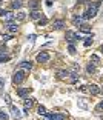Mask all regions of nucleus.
I'll list each match as a JSON object with an SVG mask.
<instances>
[{
    "label": "nucleus",
    "instance_id": "nucleus-1",
    "mask_svg": "<svg viewBox=\"0 0 103 120\" xmlns=\"http://www.w3.org/2000/svg\"><path fill=\"white\" fill-rule=\"evenodd\" d=\"M99 6H100V2H96V3L89 5L88 9H86V12L83 14V19H91V17H94V15L97 14V11H99Z\"/></svg>",
    "mask_w": 103,
    "mask_h": 120
},
{
    "label": "nucleus",
    "instance_id": "nucleus-2",
    "mask_svg": "<svg viewBox=\"0 0 103 120\" xmlns=\"http://www.w3.org/2000/svg\"><path fill=\"white\" fill-rule=\"evenodd\" d=\"M45 120H65L63 114H57V112H46L45 114Z\"/></svg>",
    "mask_w": 103,
    "mask_h": 120
},
{
    "label": "nucleus",
    "instance_id": "nucleus-3",
    "mask_svg": "<svg viewBox=\"0 0 103 120\" xmlns=\"http://www.w3.org/2000/svg\"><path fill=\"white\" fill-rule=\"evenodd\" d=\"M23 79H25V71L18 69V71H15V72H14L12 82H14V83H20V82H23Z\"/></svg>",
    "mask_w": 103,
    "mask_h": 120
},
{
    "label": "nucleus",
    "instance_id": "nucleus-4",
    "mask_svg": "<svg viewBox=\"0 0 103 120\" xmlns=\"http://www.w3.org/2000/svg\"><path fill=\"white\" fill-rule=\"evenodd\" d=\"M66 39H68V42H69V43L72 45V43H74L75 40L80 39V35L75 34V32H72V31H68V32H66Z\"/></svg>",
    "mask_w": 103,
    "mask_h": 120
},
{
    "label": "nucleus",
    "instance_id": "nucleus-5",
    "mask_svg": "<svg viewBox=\"0 0 103 120\" xmlns=\"http://www.w3.org/2000/svg\"><path fill=\"white\" fill-rule=\"evenodd\" d=\"M48 60H49V54H48V52L37 54V62H39V63H46Z\"/></svg>",
    "mask_w": 103,
    "mask_h": 120
},
{
    "label": "nucleus",
    "instance_id": "nucleus-6",
    "mask_svg": "<svg viewBox=\"0 0 103 120\" xmlns=\"http://www.w3.org/2000/svg\"><path fill=\"white\" fill-rule=\"evenodd\" d=\"M11 112H12V117H14L15 120L22 117V112H20V109H18L17 106H11Z\"/></svg>",
    "mask_w": 103,
    "mask_h": 120
},
{
    "label": "nucleus",
    "instance_id": "nucleus-7",
    "mask_svg": "<svg viewBox=\"0 0 103 120\" xmlns=\"http://www.w3.org/2000/svg\"><path fill=\"white\" fill-rule=\"evenodd\" d=\"M83 20H85V19H83V15H75L72 22H74L75 26H82V25H83Z\"/></svg>",
    "mask_w": 103,
    "mask_h": 120
},
{
    "label": "nucleus",
    "instance_id": "nucleus-8",
    "mask_svg": "<svg viewBox=\"0 0 103 120\" xmlns=\"http://www.w3.org/2000/svg\"><path fill=\"white\" fill-rule=\"evenodd\" d=\"M8 29H9V32H12V34H14V32L18 31V26H17V23H12V22H9V23H8Z\"/></svg>",
    "mask_w": 103,
    "mask_h": 120
},
{
    "label": "nucleus",
    "instance_id": "nucleus-9",
    "mask_svg": "<svg viewBox=\"0 0 103 120\" xmlns=\"http://www.w3.org/2000/svg\"><path fill=\"white\" fill-rule=\"evenodd\" d=\"M20 68L31 71V69H32V63H31V62H28V60H25V62H22V63H20Z\"/></svg>",
    "mask_w": 103,
    "mask_h": 120
},
{
    "label": "nucleus",
    "instance_id": "nucleus-10",
    "mask_svg": "<svg viewBox=\"0 0 103 120\" xmlns=\"http://www.w3.org/2000/svg\"><path fill=\"white\" fill-rule=\"evenodd\" d=\"M29 91H31L29 88H20V89L17 91V94L20 95V97H26V95L29 94Z\"/></svg>",
    "mask_w": 103,
    "mask_h": 120
},
{
    "label": "nucleus",
    "instance_id": "nucleus-11",
    "mask_svg": "<svg viewBox=\"0 0 103 120\" xmlns=\"http://www.w3.org/2000/svg\"><path fill=\"white\" fill-rule=\"evenodd\" d=\"M22 0H12V3H11V8L12 9H18V8H22Z\"/></svg>",
    "mask_w": 103,
    "mask_h": 120
},
{
    "label": "nucleus",
    "instance_id": "nucleus-12",
    "mask_svg": "<svg viewBox=\"0 0 103 120\" xmlns=\"http://www.w3.org/2000/svg\"><path fill=\"white\" fill-rule=\"evenodd\" d=\"M88 91L91 92V94H99L100 89H99V86H97V85H91V86H88Z\"/></svg>",
    "mask_w": 103,
    "mask_h": 120
},
{
    "label": "nucleus",
    "instance_id": "nucleus-13",
    "mask_svg": "<svg viewBox=\"0 0 103 120\" xmlns=\"http://www.w3.org/2000/svg\"><path fill=\"white\" fill-rule=\"evenodd\" d=\"M31 19L32 20H40V19H42V14H40L39 11H32L31 12Z\"/></svg>",
    "mask_w": 103,
    "mask_h": 120
},
{
    "label": "nucleus",
    "instance_id": "nucleus-14",
    "mask_svg": "<svg viewBox=\"0 0 103 120\" xmlns=\"http://www.w3.org/2000/svg\"><path fill=\"white\" fill-rule=\"evenodd\" d=\"M65 26V22L63 20H57V22H54V29H62Z\"/></svg>",
    "mask_w": 103,
    "mask_h": 120
},
{
    "label": "nucleus",
    "instance_id": "nucleus-15",
    "mask_svg": "<svg viewBox=\"0 0 103 120\" xmlns=\"http://www.w3.org/2000/svg\"><path fill=\"white\" fill-rule=\"evenodd\" d=\"M86 71H88L89 74H94V72H96V66H94V63H88V66H86Z\"/></svg>",
    "mask_w": 103,
    "mask_h": 120
},
{
    "label": "nucleus",
    "instance_id": "nucleus-16",
    "mask_svg": "<svg viewBox=\"0 0 103 120\" xmlns=\"http://www.w3.org/2000/svg\"><path fill=\"white\" fill-rule=\"evenodd\" d=\"M78 106L83 108V109H88V103L85 102V99H78Z\"/></svg>",
    "mask_w": 103,
    "mask_h": 120
},
{
    "label": "nucleus",
    "instance_id": "nucleus-17",
    "mask_svg": "<svg viewBox=\"0 0 103 120\" xmlns=\"http://www.w3.org/2000/svg\"><path fill=\"white\" fill-rule=\"evenodd\" d=\"M32 103H34V102H32V99H26V100H25V111H28L29 108H31Z\"/></svg>",
    "mask_w": 103,
    "mask_h": 120
},
{
    "label": "nucleus",
    "instance_id": "nucleus-18",
    "mask_svg": "<svg viewBox=\"0 0 103 120\" xmlns=\"http://www.w3.org/2000/svg\"><path fill=\"white\" fill-rule=\"evenodd\" d=\"M15 19H18V20H25V19H26V14L20 11V12H17V14H15Z\"/></svg>",
    "mask_w": 103,
    "mask_h": 120
},
{
    "label": "nucleus",
    "instance_id": "nucleus-19",
    "mask_svg": "<svg viewBox=\"0 0 103 120\" xmlns=\"http://www.w3.org/2000/svg\"><path fill=\"white\" fill-rule=\"evenodd\" d=\"M14 17H15V14H6V15H5V20H6L8 23H9V22L14 20Z\"/></svg>",
    "mask_w": 103,
    "mask_h": 120
},
{
    "label": "nucleus",
    "instance_id": "nucleus-20",
    "mask_svg": "<svg viewBox=\"0 0 103 120\" xmlns=\"http://www.w3.org/2000/svg\"><path fill=\"white\" fill-rule=\"evenodd\" d=\"M37 6H39L37 0H31V2H29V8H32V9H37Z\"/></svg>",
    "mask_w": 103,
    "mask_h": 120
},
{
    "label": "nucleus",
    "instance_id": "nucleus-21",
    "mask_svg": "<svg viewBox=\"0 0 103 120\" xmlns=\"http://www.w3.org/2000/svg\"><path fill=\"white\" fill-rule=\"evenodd\" d=\"M68 75H69L68 71H60V72H59V77L60 79H65V77H68Z\"/></svg>",
    "mask_w": 103,
    "mask_h": 120
},
{
    "label": "nucleus",
    "instance_id": "nucleus-22",
    "mask_svg": "<svg viewBox=\"0 0 103 120\" xmlns=\"http://www.w3.org/2000/svg\"><path fill=\"white\" fill-rule=\"evenodd\" d=\"M37 111H39L40 116H45V114H46V109H45V106H39V109H37Z\"/></svg>",
    "mask_w": 103,
    "mask_h": 120
},
{
    "label": "nucleus",
    "instance_id": "nucleus-23",
    "mask_svg": "<svg viewBox=\"0 0 103 120\" xmlns=\"http://www.w3.org/2000/svg\"><path fill=\"white\" fill-rule=\"evenodd\" d=\"M0 120H8V114L3 112V111H0Z\"/></svg>",
    "mask_w": 103,
    "mask_h": 120
},
{
    "label": "nucleus",
    "instance_id": "nucleus-24",
    "mask_svg": "<svg viewBox=\"0 0 103 120\" xmlns=\"http://www.w3.org/2000/svg\"><path fill=\"white\" fill-rule=\"evenodd\" d=\"M80 29H82L83 32H89V31H91V29H89V28H88L86 25H82V26H80Z\"/></svg>",
    "mask_w": 103,
    "mask_h": 120
},
{
    "label": "nucleus",
    "instance_id": "nucleus-25",
    "mask_svg": "<svg viewBox=\"0 0 103 120\" xmlns=\"http://www.w3.org/2000/svg\"><path fill=\"white\" fill-rule=\"evenodd\" d=\"M91 43H92V39H91V37H88V39L85 40V46H89Z\"/></svg>",
    "mask_w": 103,
    "mask_h": 120
},
{
    "label": "nucleus",
    "instance_id": "nucleus-26",
    "mask_svg": "<svg viewBox=\"0 0 103 120\" xmlns=\"http://www.w3.org/2000/svg\"><path fill=\"white\" fill-rule=\"evenodd\" d=\"M69 52H71V54H75V48L72 45H69Z\"/></svg>",
    "mask_w": 103,
    "mask_h": 120
},
{
    "label": "nucleus",
    "instance_id": "nucleus-27",
    "mask_svg": "<svg viewBox=\"0 0 103 120\" xmlns=\"http://www.w3.org/2000/svg\"><path fill=\"white\" fill-rule=\"evenodd\" d=\"M91 60L96 62V63H99V57H97V56H92V57H91Z\"/></svg>",
    "mask_w": 103,
    "mask_h": 120
},
{
    "label": "nucleus",
    "instance_id": "nucleus-28",
    "mask_svg": "<svg viewBox=\"0 0 103 120\" xmlns=\"http://www.w3.org/2000/svg\"><path fill=\"white\" fill-rule=\"evenodd\" d=\"M8 59H9V57H6V56H2V57H0V62H6Z\"/></svg>",
    "mask_w": 103,
    "mask_h": 120
},
{
    "label": "nucleus",
    "instance_id": "nucleus-29",
    "mask_svg": "<svg viewBox=\"0 0 103 120\" xmlns=\"http://www.w3.org/2000/svg\"><path fill=\"white\" fill-rule=\"evenodd\" d=\"M28 39L31 40V42H34V39H36V35H34V34H31V35H29V37H28Z\"/></svg>",
    "mask_w": 103,
    "mask_h": 120
},
{
    "label": "nucleus",
    "instance_id": "nucleus-30",
    "mask_svg": "<svg viewBox=\"0 0 103 120\" xmlns=\"http://www.w3.org/2000/svg\"><path fill=\"white\" fill-rule=\"evenodd\" d=\"M3 85H5V80H3V79H0V88H3Z\"/></svg>",
    "mask_w": 103,
    "mask_h": 120
},
{
    "label": "nucleus",
    "instance_id": "nucleus-31",
    "mask_svg": "<svg viewBox=\"0 0 103 120\" xmlns=\"http://www.w3.org/2000/svg\"><path fill=\"white\" fill-rule=\"evenodd\" d=\"M97 109H103V102L99 103V106H97Z\"/></svg>",
    "mask_w": 103,
    "mask_h": 120
},
{
    "label": "nucleus",
    "instance_id": "nucleus-32",
    "mask_svg": "<svg viewBox=\"0 0 103 120\" xmlns=\"http://www.w3.org/2000/svg\"><path fill=\"white\" fill-rule=\"evenodd\" d=\"M5 14H6V12H5L3 9H0V15H5Z\"/></svg>",
    "mask_w": 103,
    "mask_h": 120
},
{
    "label": "nucleus",
    "instance_id": "nucleus-33",
    "mask_svg": "<svg viewBox=\"0 0 103 120\" xmlns=\"http://www.w3.org/2000/svg\"><path fill=\"white\" fill-rule=\"evenodd\" d=\"M100 51H102V52H103V45H102V46H100Z\"/></svg>",
    "mask_w": 103,
    "mask_h": 120
},
{
    "label": "nucleus",
    "instance_id": "nucleus-34",
    "mask_svg": "<svg viewBox=\"0 0 103 120\" xmlns=\"http://www.w3.org/2000/svg\"><path fill=\"white\" fill-rule=\"evenodd\" d=\"M0 2H2V0H0Z\"/></svg>",
    "mask_w": 103,
    "mask_h": 120
}]
</instances>
